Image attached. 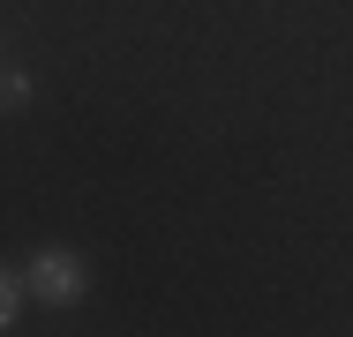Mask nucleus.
I'll return each mask as SVG.
<instances>
[{
  "mask_svg": "<svg viewBox=\"0 0 353 337\" xmlns=\"http://www.w3.org/2000/svg\"><path fill=\"white\" fill-rule=\"evenodd\" d=\"M23 292L46 300V307H75V300L90 292V263H83L75 248H38L30 270H23Z\"/></svg>",
  "mask_w": 353,
  "mask_h": 337,
  "instance_id": "nucleus-1",
  "label": "nucleus"
},
{
  "mask_svg": "<svg viewBox=\"0 0 353 337\" xmlns=\"http://www.w3.org/2000/svg\"><path fill=\"white\" fill-rule=\"evenodd\" d=\"M0 105H8V113L30 105V75H23V67H0Z\"/></svg>",
  "mask_w": 353,
  "mask_h": 337,
  "instance_id": "nucleus-2",
  "label": "nucleus"
},
{
  "mask_svg": "<svg viewBox=\"0 0 353 337\" xmlns=\"http://www.w3.org/2000/svg\"><path fill=\"white\" fill-rule=\"evenodd\" d=\"M15 315H23V277L0 270V330H15Z\"/></svg>",
  "mask_w": 353,
  "mask_h": 337,
  "instance_id": "nucleus-3",
  "label": "nucleus"
},
{
  "mask_svg": "<svg viewBox=\"0 0 353 337\" xmlns=\"http://www.w3.org/2000/svg\"><path fill=\"white\" fill-rule=\"evenodd\" d=\"M0 67H8V61H0Z\"/></svg>",
  "mask_w": 353,
  "mask_h": 337,
  "instance_id": "nucleus-4",
  "label": "nucleus"
}]
</instances>
